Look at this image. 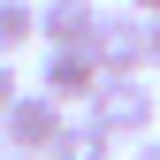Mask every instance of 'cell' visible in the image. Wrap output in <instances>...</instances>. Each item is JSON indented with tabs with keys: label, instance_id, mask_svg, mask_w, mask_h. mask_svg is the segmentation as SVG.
Listing matches in <instances>:
<instances>
[{
	"label": "cell",
	"instance_id": "cell-6",
	"mask_svg": "<svg viewBox=\"0 0 160 160\" xmlns=\"http://www.w3.org/2000/svg\"><path fill=\"white\" fill-rule=\"evenodd\" d=\"M46 160H114V137H107V130H92L84 114H76V122L53 137V152H46Z\"/></svg>",
	"mask_w": 160,
	"mask_h": 160
},
{
	"label": "cell",
	"instance_id": "cell-7",
	"mask_svg": "<svg viewBox=\"0 0 160 160\" xmlns=\"http://www.w3.org/2000/svg\"><path fill=\"white\" fill-rule=\"evenodd\" d=\"M38 38V0H0V61H15V46Z\"/></svg>",
	"mask_w": 160,
	"mask_h": 160
},
{
	"label": "cell",
	"instance_id": "cell-11",
	"mask_svg": "<svg viewBox=\"0 0 160 160\" xmlns=\"http://www.w3.org/2000/svg\"><path fill=\"white\" fill-rule=\"evenodd\" d=\"M130 15H145V23H152V15H160V0H130Z\"/></svg>",
	"mask_w": 160,
	"mask_h": 160
},
{
	"label": "cell",
	"instance_id": "cell-3",
	"mask_svg": "<svg viewBox=\"0 0 160 160\" xmlns=\"http://www.w3.org/2000/svg\"><path fill=\"white\" fill-rule=\"evenodd\" d=\"M69 130V107H53L46 92H23L8 114H0V145L8 152H23V160H38V152H53V137Z\"/></svg>",
	"mask_w": 160,
	"mask_h": 160
},
{
	"label": "cell",
	"instance_id": "cell-1",
	"mask_svg": "<svg viewBox=\"0 0 160 160\" xmlns=\"http://www.w3.org/2000/svg\"><path fill=\"white\" fill-rule=\"evenodd\" d=\"M152 114H160V99H152V84H137V76H99V92L84 99V122L92 130H107L114 145H137V137H152Z\"/></svg>",
	"mask_w": 160,
	"mask_h": 160
},
{
	"label": "cell",
	"instance_id": "cell-9",
	"mask_svg": "<svg viewBox=\"0 0 160 160\" xmlns=\"http://www.w3.org/2000/svg\"><path fill=\"white\" fill-rule=\"evenodd\" d=\"M145 61L160 69V15H152V23H145Z\"/></svg>",
	"mask_w": 160,
	"mask_h": 160
},
{
	"label": "cell",
	"instance_id": "cell-4",
	"mask_svg": "<svg viewBox=\"0 0 160 160\" xmlns=\"http://www.w3.org/2000/svg\"><path fill=\"white\" fill-rule=\"evenodd\" d=\"M38 92H46L53 107H84V99L99 92V61H92L84 46H53L46 69H38Z\"/></svg>",
	"mask_w": 160,
	"mask_h": 160
},
{
	"label": "cell",
	"instance_id": "cell-5",
	"mask_svg": "<svg viewBox=\"0 0 160 160\" xmlns=\"http://www.w3.org/2000/svg\"><path fill=\"white\" fill-rule=\"evenodd\" d=\"M99 23V0H38V38L46 46H84Z\"/></svg>",
	"mask_w": 160,
	"mask_h": 160
},
{
	"label": "cell",
	"instance_id": "cell-10",
	"mask_svg": "<svg viewBox=\"0 0 160 160\" xmlns=\"http://www.w3.org/2000/svg\"><path fill=\"white\" fill-rule=\"evenodd\" d=\"M130 160H160V137H137V152Z\"/></svg>",
	"mask_w": 160,
	"mask_h": 160
},
{
	"label": "cell",
	"instance_id": "cell-8",
	"mask_svg": "<svg viewBox=\"0 0 160 160\" xmlns=\"http://www.w3.org/2000/svg\"><path fill=\"white\" fill-rule=\"evenodd\" d=\"M15 99H23V84H15V61H0V114H8Z\"/></svg>",
	"mask_w": 160,
	"mask_h": 160
},
{
	"label": "cell",
	"instance_id": "cell-2",
	"mask_svg": "<svg viewBox=\"0 0 160 160\" xmlns=\"http://www.w3.org/2000/svg\"><path fill=\"white\" fill-rule=\"evenodd\" d=\"M84 53L99 61V76H137V69H152V61H145V15H130V8H99Z\"/></svg>",
	"mask_w": 160,
	"mask_h": 160
},
{
	"label": "cell",
	"instance_id": "cell-12",
	"mask_svg": "<svg viewBox=\"0 0 160 160\" xmlns=\"http://www.w3.org/2000/svg\"><path fill=\"white\" fill-rule=\"evenodd\" d=\"M0 160H23V152H8V145H0Z\"/></svg>",
	"mask_w": 160,
	"mask_h": 160
}]
</instances>
